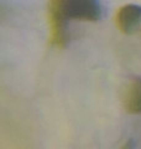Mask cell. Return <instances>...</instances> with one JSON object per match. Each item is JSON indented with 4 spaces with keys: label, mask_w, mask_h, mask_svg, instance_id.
Masks as SVG:
<instances>
[{
    "label": "cell",
    "mask_w": 141,
    "mask_h": 149,
    "mask_svg": "<svg viewBox=\"0 0 141 149\" xmlns=\"http://www.w3.org/2000/svg\"><path fill=\"white\" fill-rule=\"evenodd\" d=\"M48 15L51 42L64 46L68 41V21H98L103 15V6L99 0H50Z\"/></svg>",
    "instance_id": "6da1fadb"
},
{
    "label": "cell",
    "mask_w": 141,
    "mask_h": 149,
    "mask_svg": "<svg viewBox=\"0 0 141 149\" xmlns=\"http://www.w3.org/2000/svg\"><path fill=\"white\" fill-rule=\"evenodd\" d=\"M116 24L121 32L130 35L141 26V6L128 4L118 11Z\"/></svg>",
    "instance_id": "7a4b0ae2"
},
{
    "label": "cell",
    "mask_w": 141,
    "mask_h": 149,
    "mask_svg": "<svg viewBox=\"0 0 141 149\" xmlns=\"http://www.w3.org/2000/svg\"><path fill=\"white\" fill-rule=\"evenodd\" d=\"M121 101L128 113L141 114V78H133L124 86Z\"/></svg>",
    "instance_id": "3957f363"
}]
</instances>
